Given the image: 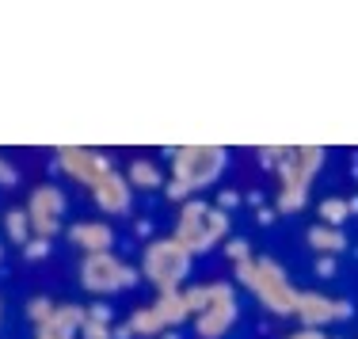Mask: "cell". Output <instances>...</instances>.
Returning a JSON list of instances; mask_svg holds the SVG:
<instances>
[{
	"mask_svg": "<svg viewBox=\"0 0 358 339\" xmlns=\"http://www.w3.org/2000/svg\"><path fill=\"white\" fill-rule=\"evenodd\" d=\"M324 152L320 145H282V157L275 164L278 175V194H275V214H297L309 202V187L317 180V172L324 168Z\"/></svg>",
	"mask_w": 358,
	"mask_h": 339,
	"instance_id": "cell-1",
	"label": "cell"
},
{
	"mask_svg": "<svg viewBox=\"0 0 358 339\" xmlns=\"http://www.w3.org/2000/svg\"><path fill=\"white\" fill-rule=\"evenodd\" d=\"M187 309H191L199 339H225L236 324V286L229 282H202L183 290Z\"/></svg>",
	"mask_w": 358,
	"mask_h": 339,
	"instance_id": "cell-2",
	"label": "cell"
},
{
	"mask_svg": "<svg viewBox=\"0 0 358 339\" xmlns=\"http://www.w3.org/2000/svg\"><path fill=\"white\" fill-rule=\"evenodd\" d=\"M176 240L183 244L191 256H202V252L217 248V244L229 240V214L217 210L214 202H202V199H191L179 206V217H176Z\"/></svg>",
	"mask_w": 358,
	"mask_h": 339,
	"instance_id": "cell-3",
	"label": "cell"
},
{
	"mask_svg": "<svg viewBox=\"0 0 358 339\" xmlns=\"http://www.w3.org/2000/svg\"><path fill=\"white\" fill-rule=\"evenodd\" d=\"M191 252L176 240V236H160V240H149L141 252V275L157 286V294H172L187 282L191 275Z\"/></svg>",
	"mask_w": 358,
	"mask_h": 339,
	"instance_id": "cell-4",
	"label": "cell"
},
{
	"mask_svg": "<svg viewBox=\"0 0 358 339\" xmlns=\"http://www.w3.org/2000/svg\"><path fill=\"white\" fill-rule=\"evenodd\" d=\"M229 164V152L221 145H183L172 149V180H179L187 191H206L210 183L221 180Z\"/></svg>",
	"mask_w": 358,
	"mask_h": 339,
	"instance_id": "cell-5",
	"label": "cell"
},
{
	"mask_svg": "<svg viewBox=\"0 0 358 339\" xmlns=\"http://www.w3.org/2000/svg\"><path fill=\"white\" fill-rule=\"evenodd\" d=\"M248 290L255 294V301H259L271 317H294L297 286L289 282V275L282 271L278 259H271V256L255 259V264H252V278H248Z\"/></svg>",
	"mask_w": 358,
	"mask_h": 339,
	"instance_id": "cell-6",
	"label": "cell"
},
{
	"mask_svg": "<svg viewBox=\"0 0 358 339\" xmlns=\"http://www.w3.org/2000/svg\"><path fill=\"white\" fill-rule=\"evenodd\" d=\"M138 267H130L122 256L115 252H96V256H84L80 264V286L96 298H107V294H122L138 286Z\"/></svg>",
	"mask_w": 358,
	"mask_h": 339,
	"instance_id": "cell-7",
	"label": "cell"
},
{
	"mask_svg": "<svg viewBox=\"0 0 358 339\" xmlns=\"http://www.w3.org/2000/svg\"><path fill=\"white\" fill-rule=\"evenodd\" d=\"M54 164L62 168L69 180H76L80 187H96L103 175L115 172V164H110V157L107 152H99V149H84V145H62L57 149V157H54Z\"/></svg>",
	"mask_w": 358,
	"mask_h": 339,
	"instance_id": "cell-8",
	"label": "cell"
},
{
	"mask_svg": "<svg viewBox=\"0 0 358 339\" xmlns=\"http://www.w3.org/2000/svg\"><path fill=\"white\" fill-rule=\"evenodd\" d=\"M65 217V191L54 183H38L27 199V222H31V236H46L54 240L57 229Z\"/></svg>",
	"mask_w": 358,
	"mask_h": 339,
	"instance_id": "cell-9",
	"label": "cell"
},
{
	"mask_svg": "<svg viewBox=\"0 0 358 339\" xmlns=\"http://www.w3.org/2000/svg\"><path fill=\"white\" fill-rule=\"evenodd\" d=\"M355 305L347 298H331L320 290H297V309L294 317H301V328H324L336 320H351Z\"/></svg>",
	"mask_w": 358,
	"mask_h": 339,
	"instance_id": "cell-10",
	"label": "cell"
},
{
	"mask_svg": "<svg viewBox=\"0 0 358 339\" xmlns=\"http://www.w3.org/2000/svg\"><path fill=\"white\" fill-rule=\"evenodd\" d=\"M92 202H96V206L103 210L107 217H126V214H130V206H134V187H130V180H126L122 172L103 175V180L92 187Z\"/></svg>",
	"mask_w": 358,
	"mask_h": 339,
	"instance_id": "cell-11",
	"label": "cell"
},
{
	"mask_svg": "<svg viewBox=\"0 0 358 339\" xmlns=\"http://www.w3.org/2000/svg\"><path fill=\"white\" fill-rule=\"evenodd\" d=\"M84 320H88V309H84V305H57L54 317L42 320L35 328V339H76L84 328Z\"/></svg>",
	"mask_w": 358,
	"mask_h": 339,
	"instance_id": "cell-12",
	"label": "cell"
},
{
	"mask_svg": "<svg viewBox=\"0 0 358 339\" xmlns=\"http://www.w3.org/2000/svg\"><path fill=\"white\" fill-rule=\"evenodd\" d=\"M69 240L84 252V256H96V252L115 248V229H110L107 222H99V217H92V222L84 217V222L69 225Z\"/></svg>",
	"mask_w": 358,
	"mask_h": 339,
	"instance_id": "cell-13",
	"label": "cell"
},
{
	"mask_svg": "<svg viewBox=\"0 0 358 339\" xmlns=\"http://www.w3.org/2000/svg\"><path fill=\"white\" fill-rule=\"evenodd\" d=\"M126 324H130V332L141 336V339H160L164 332H172V328L164 324V317H160L157 305H141V309H134Z\"/></svg>",
	"mask_w": 358,
	"mask_h": 339,
	"instance_id": "cell-14",
	"label": "cell"
},
{
	"mask_svg": "<svg viewBox=\"0 0 358 339\" xmlns=\"http://www.w3.org/2000/svg\"><path fill=\"white\" fill-rule=\"evenodd\" d=\"M309 248L317 256H339L347 252V233L343 229H331V225H313L309 229Z\"/></svg>",
	"mask_w": 358,
	"mask_h": 339,
	"instance_id": "cell-15",
	"label": "cell"
},
{
	"mask_svg": "<svg viewBox=\"0 0 358 339\" xmlns=\"http://www.w3.org/2000/svg\"><path fill=\"white\" fill-rule=\"evenodd\" d=\"M160 309V317H164L168 328H179L183 320H191V309H187V298L183 290H172V294H157V301H152Z\"/></svg>",
	"mask_w": 358,
	"mask_h": 339,
	"instance_id": "cell-16",
	"label": "cell"
},
{
	"mask_svg": "<svg viewBox=\"0 0 358 339\" xmlns=\"http://www.w3.org/2000/svg\"><path fill=\"white\" fill-rule=\"evenodd\" d=\"M126 180H130L134 191H157V187H164V175H160V168L152 164V160H134V164L126 168Z\"/></svg>",
	"mask_w": 358,
	"mask_h": 339,
	"instance_id": "cell-17",
	"label": "cell"
},
{
	"mask_svg": "<svg viewBox=\"0 0 358 339\" xmlns=\"http://www.w3.org/2000/svg\"><path fill=\"white\" fill-rule=\"evenodd\" d=\"M4 233H8V240L12 244H27L31 240V222H27V210L23 206H15V210H8L4 214Z\"/></svg>",
	"mask_w": 358,
	"mask_h": 339,
	"instance_id": "cell-18",
	"label": "cell"
},
{
	"mask_svg": "<svg viewBox=\"0 0 358 339\" xmlns=\"http://www.w3.org/2000/svg\"><path fill=\"white\" fill-rule=\"evenodd\" d=\"M347 217H351V210H347V199H339V194H328V199L320 202V225L343 229Z\"/></svg>",
	"mask_w": 358,
	"mask_h": 339,
	"instance_id": "cell-19",
	"label": "cell"
},
{
	"mask_svg": "<svg viewBox=\"0 0 358 339\" xmlns=\"http://www.w3.org/2000/svg\"><path fill=\"white\" fill-rule=\"evenodd\" d=\"M54 309H57V305L54 301H50V298H31L27 305H23V312H27V320H31V324H42V320H50V317H54Z\"/></svg>",
	"mask_w": 358,
	"mask_h": 339,
	"instance_id": "cell-20",
	"label": "cell"
},
{
	"mask_svg": "<svg viewBox=\"0 0 358 339\" xmlns=\"http://www.w3.org/2000/svg\"><path fill=\"white\" fill-rule=\"evenodd\" d=\"M23 256L35 259V264H38V259H46L50 256V240H46V236H31V240L23 244Z\"/></svg>",
	"mask_w": 358,
	"mask_h": 339,
	"instance_id": "cell-21",
	"label": "cell"
},
{
	"mask_svg": "<svg viewBox=\"0 0 358 339\" xmlns=\"http://www.w3.org/2000/svg\"><path fill=\"white\" fill-rule=\"evenodd\" d=\"M225 256L233 259V264H244V259H252L248 240H225Z\"/></svg>",
	"mask_w": 358,
	"mask_h": 339,
	"instance_id": "cell-22",
	"label": "cell"
},
{
	"mask_svg": "<svg viewBox=\"0 0 358 339\" xmlns=\"http://www.w3.org/2000/svg\"><path fill=\"white\" fill-rule=\"evenodd\" d=\"M76 339H110V324H96V320H84V328H80V336Z\"/></svg>",
	"mask_w": 358,
	"mask_h": 339,
	"instance_id": "cell-23",
	"label": "cell"
},
{
	"mask_svg": "<svg viewBox=\"0 0 358 339\" xmlns=\"http://www.w3.org/2000/svg\"><path fill=\"white\" fill-rule=\"evenodd\" d=\"M164 194H168V199L176 202V206H183V202H191V199H194V194L187 191V187H183V183H179V180H168V183H164Z\"/></svg>",
	"mask_w": 358,
	"mask_h": 339,
	"instance_id": "cell-24",
	"label": "cell"
},
{
	"mask_svg": "<svg viewBox=\"0 0 358 339\" xmlns=\"http://www.w3.org/2000/svg\"><path fill=\"white\" fill-rule=\"evenodd\" d=\"M278 157H282V145H271V149H259V164L267 168V172H275Z\"/></svg>",
	"mask_w": 358,
	"mask_h": 339,
	"instance_id": "cell-25",
	"label": "cell"
},
{
	"mask_svg": "<svg viewBox=\"0 0 358 339\" xmlns=\"http://www.w3.org/2000/svg\"><path fill=\"white\" fill-rule=\"evenodd\" d=\"M88 317L96 320V324H110V317H115V312H110V305L96 301V305H88Z\"/></svg>",
	"mask_w": 358,
	"mask_h": 339,
	"instance_id": "cell-26",
	"label": "cell"
},
{
	"mask_svg": "<svg viewBox=\"0 0 358 339\" xmlns=\"http://www.w3.org/2000/svg\"><path fill=\"white\" fill-rule=\"evenodd\" d=\"M15 183H20V172H15V168L0 157V187H15Z\"/></svg>",
	"mask_w": 358,
	"mask_h": 339,
	"instance_id": "cell-27",
	"label": "cell"
},
{
	"mask_svg": "<svg viewBox=\"0 0 358 339\" xmlns=\"http://www.w3.org/2000/svg\"><path fill=\"white\" fill-rule=\"evenodd\" d=\"M236 202H241V191H221V194H217V202H214V206H217V210H225V214H229V210H233V206H236Z\"/></svg>",
	"mask_w": 358,
	"mask_h": 339,
	"instance_id": "cell-28",
	"label": "cell"
},
{
	"mask_svg": "<svg viewBox=\"0 0 358 339\" xmlns=\"http://www.w3.org/2000/svg\"><path fill=\"white\" fill-rule=\"evenodd\" d=\"M317 275H320V278H331V275H336V256H317Z\"/></svg>",
	"mask_w": 358,
	"mask_h": 339,
	"instance_id": "cell-29",
	"label": "cell"
},
{
	"mask_svg": "<svg viewBox=\"0 0 358 339\" xmlns=\"http://www.w3.org/2000/svg\"><path fill=\"white\" fill-rule=\"evenodd\" d=\"M286 339H328V336H324L320 328H297V332L286 336Z\"/></svg>",
	"mask_w": 358,
	"mask_h": 339,
	"instance_id": "cell-30",
	"label": "cell"
},
{
	"mask_svg": "<svg viewBox=\"0 0 358 339\" xmlns=\"http://www.w3.org/2000/svg\"><path fill=\"white\" fill-rule=\"evenodd\" d=\"M255 217H259L263 225H271V222H275L278 214H275V210H267V206H259V210H255Z\"/></svg>",
	"mask_w": 358,
	"mask_h": 339,
	"instance_id": "cell-31",
	"label": "cell"
},
{
	"mask_svg": "<svg viewBox=\"0 0 358 339\" xmlns=\"http://www.w3.org/2000/svg\"><path fill=\"white\" fill-rule=\"evenodd\" d=\"M110 339H134L130 324H122V328H110Z\"/></svg>",
	"mask_w": 358,
	"mask_h": 339,
	"instance_id": "cell-32",
	"label": "cell"
},
{
	"mask_svg": "<svg viewBox=\"0 0 358 339\" xmlns=\"http://www.w3.org/2000/svg\"><path fill=\"white\" fill-rule=\"evenodd\" d=\"M347 210H351V214H358V199H351V202H347Z\"/></svg>",
	"mask_w": 358,
	"mask_h": 339,
	"instance_id": "cell-33",
	"label": "cell"
},
{
	"mask_svg": "<svg viewBox=\"0 0 358 339\" xmlns=\"http://www.w3.org/2000/svg\"><path fill=\"white\" fill-rule=\"evenodd\" d=\"M160 339H179V336H176V328H172V332H164V336H160Z\"/></svg>",
	"mask_w": 358,
	"mask_h": 339,
	"instance_id": "cell-34",
	"label": "cell"
},
{
	"mask_svg": "<svg viewBox=\"0 0 358 339\" xmlns=\"http://www.w3.org/2000/svg\"><path fill=\"white\" fill-rule=\"evenodd\" d=\"M0 317H4V301H0Z\"/></svg>",
	"mask_w": 358,
	"mask_h": 339,
	"instance_id": "cell-35",
	"label": "cell"
},
{
	"mask_svg": "<svg viewBox=\"0 0 358 339\" xmlns=\"http://www.w3.org/2000/svg\"><path fill=\"white\" fill-rule=\"evenodd\" d=\"M0 259H4V248H0Z\"/></svg>",
	"mask_w": 358,
	"mask_h": 339,
	"instance_id": "cell-36",
	"label": "cell"
}]
</instances>
